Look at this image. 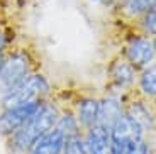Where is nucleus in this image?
I'll list each match as a JSON object with an SVG mask.
<instances>
[{
	"label": "nucleus",
	"mask_w": 156,
	"mask_h": 154,
	"mask_svg": "<svg viewBox=\"0 0 156 154\" xmlns=\"http://www.w3.org/2000/svg\"><path fill=\"white\" fill-rule=\"evenodd\" d=\"M59 114L61 112H59L58 105L51 102L49 98H46L37 108V112L19 131H16L10 137L5 139L9 151L14 154H27L39 139L56 125Z\"/></svg>",
	"instance_id": "nucleus-1"
},
{
	"label": "nucleus",
	"mask_w": 156,
	"mask_h": 154,
	"mask_svg": "<svg viewBox=\"0 0 156 154\" xmlns=\"http://www.w3.org/2000/svg\"><path fill=\"white\" fill-rule=\"evenodd\" d=\"M51 95V86L48 78L39 71L27 75L20 83H17L7 95L0 100V110L14 108L19 105L36 100H46Z\"/></svg>",
	"instance_id": "nucleus-2"
},
{
	"label": "nucleus",
	"mask_w": 156,
	"mask_h": 154,
	"mask_svg": "<svg viewBox=\"0 0 156 154\" xmlns=\"http://www.w3.org/2000/svg\"><path fill=\"white\" fill-rule=\"evenodd\" d=\"M31 73H34V59L29 51H7L2 69H0V100Z\"/></svg>",
	"instance_id": "nucleus-3"
},
{
	"label": "nucleus",
	"mask_w": 156,
	"mask_h": 154,
	"mask_svg": "<svg viewBox=\"0 0 156 154\" xmlns=\"http://www.w3.org/2000/svg\"><path fill=\"white\" fill-rule=\"evenodd\" d=\"M156 56L154 43L148 36L139 34L127 39L124 46V59L133 66L134 69H146L153 63Z\"/></svg>",
	"instance_id": "nucleus-4"
},
{
	"label": "nucleus",
	"mask_w": 156,
	"mask_h": 154,
	"mask_svg": "<svg viewBox=\"0 0 156 154\" xmlns=\"http://www.w3.org/2000/svg\"><path fill=\"white\" fill-rule=\"evenodd\" d=\"M43 102L44 100H36V102L19 105V107H14V108L0 110V135L7 139L16 131H19L24 124L37 112V108L41 107Z\"/></svg>",
	"instance_id": "nucleus-5"
},
{
	"label": "nucleus",
	"mask_w": 156,
	"mask_h": 154,
	"mask_svg": "<svg viewBox=\"0 0 156 154\" xmlns=\"http://www.w3.org/2000/svg\"><path fill=\"white\" fill-rule=\"evenodd\" d=\"M144 137V131L136 124V120L129 114H122L117 122L110 129V144H112V154H115L117 151H121L122 147H126L127 144L139 141Z\"/></svg>",
	"instance_id": "nucleus-6"
},
{
	"label": "nucleus",
	"mask_w": 156,
	"mask_h": 154,
	"mask_svg": "<svg viewBox=\"0 0 156 154\" xmlns=\"http://www.w3.org/2000/svg\"><path fill=\"white\" fill-rule=\"evenodd\" d=\"M83 144L87 154H112L110 132L100 125H94L92 129L83 132Z\"/></svg>",
	"instance_id": "nucleus-7"
},
{
	"label": "nucleus",
	"mask_w": 156,
	"mask_h": 154,
	"mask_svg": "<svg viewBox=\"0 0 156 154\" xmlns=\"http://www.w3.org/2000/svg\"><path fill=\"white\" fill-rule=\"evenodd\" d=\"M124 114L122 103L117 96H105L100 100L98 107V117H97V125L104 127L105 131L110 132L112 125L117 122V119Z\"/></svg>",
	"instance_id": "nucleus-8"
},
{
	"label": "nucleus",
	"mask_w": 156,
	"mask_h": 154,
	"mask_svg": "<svg viewBox=\"0 0 156 154\" xmlns=\"http://www.w3.org/2000/svg\"><path fill=\"white\" fill-rule=\"evenodd\" d=\"M98 107H100V100L97 98H90L85 96L76 103V120L78 125L82 129V132L92 129L97 125V117H98Z\"/></svg>",
	"instance_id": "nucleus-9"
},
{
	"label": "nucleus",
	"mask_w": 156,
	"mask_h": 154,
	"mask_svg": "<svg viewBox=\"0 0 156 154\" xmlns=\"http://www.w3.org/2000/svg\"><path fill=\"white\" fill-rule=\"evenodd\" d=\"M65 134L53 127L48 134H44L37 142L32 146V149L27 154H63L65 146Z\"/></svg>",
	"instance_id": "nucleus-10"
},
{
	"label": "nucleus",
	"mask_w": 156,
	"mask_h": 154,
	"mask_svg": "<svg viewBox=\"0 0 156 154\" xmlns=\"http://www.w3.org/2000/svg\"><path fill=\"white\" fill-rule=\"evenodd\" d=\"M109 75L114 83L117 86H121V88L131 86L134 83V80H136V69L129 65L124 58H117L110 63Z\"/></svg>",
	"instance_id": "nucleus-11"
},
{
	"label": "nucleus",
	"mask_w": 156,
	"mask_h": 154,
	"mask_svg": "<svg viewBox=\"0 0 156 154\" xmlns=\"http://www.w3.org/2000/svg\"><path fill=\"white\" fill-rule=\"evenodd\" d=\"M126 114H129V115L133 117L134 120H136V124L139 125L143 131H149V129H153V125H154V122H153V117L151 114H149V110L144 107L143 103H139V102H136V103H133L131 107L126 108Z\"/></svg>",
	"instance_id": "nucleus-12"
},
{
	"label": "nucleus",
	"mask_w": 156,
	"mask_h": 154,
	"mask_svg": "<svg viewBox=\"0 0 156 154\" xmlns=\"http://www.w3.org/2000/svg\"><path fill=\"white\" fill-rule=\"evenodd\" d=\"M55 127L58 129V131H61L63 134H65V137L83 134L80 125H78L76 117H75V114H71V112H63V114H59V119H58Z\"/></svg>",
	"instance_id": "nucleus-13"
},
{
	"label": "nucleus",
	"mask_w": 156,
	"mask_h": 154,
	"mask_svg": "<svg viewBox=\"0 0 156 154\" xmlns=\"http://www.w3.org/2000/svg\"><path fill=\"white\" fill-rule=\"evenodd\" d=\"M156 5V0H124L122 4V12L129 17H137L144 16L149 9Z\"/></svg>",
	"instance_id": "nucleus-14"
},
{
	"label": "nucleus",
	"mask_w": 156,
	"mask_h": 154,
	"mask_svg": "<svg viewBox=\"0 0 156 154\" xmlns=\"http://www.w3.org/2000/svg\"><path fill=\"white\" fill-rule=\"evenodd\" d=\"M139 86L144 95L156 96V65H151L146 69H143L139 76Z\"/></svg>",
	"instance_id": "nucleus-15"
},
{
	"label": "nucleus",
	"mask_w": 156,
	"mask_h": 154,
	"mask_svg": "<svg viewBox=\"0 0 156 154\" xmlns=\"http://www.w3.org/2000/svg\"><path fill=\"white\" fill-rule=\"evenodd\" d=\"M139 29L148 37H151V36L156 37V5L149 9L144 16L139 17Z\"/></svg>",
	"instance_id": "nucleus-16"
},
{
	"label": "nucleus",
	"mask_w": 156,
	"mask_h": 154,
	"mask_svg": "<svg viewBox=\"0 0 156 154\" xmlns=\"http://www.w3.org/2000/svg\"><path fill=\"white\" fill-rule=\"evenodd\" d=\"M63 154H87L85 144H83V134L71 135V137L65 139Z\"/></svg>",
	"instance_id": "nucleus-17"
},
{
	"label": "nucleus",
	"mask_w": 156,
	"mask_h": 154,
	"mask_svg": "<svg viewBox=\"0 0 156 154\" xmlns=\"http://www.w3.org/2000/svg\"><path fill=\"white\" fill-rule=\"evenodd\" d=\"M115 154H149V142L146 141V137H143L139 141L127 144L121 151H117Z\"/></svg>",
	"instance_id": "nucleus-18"
},
{
	"label": "nucleus",
	"mask_w": 156,
	"mask_h": 154,
	"mask_svg": "<svg viewBox=\"0 0 156 154\" xmlns=\"http://www.w3.org/2000/svg\"><path fill=\"white\" fill-rule=\"evenodd\" d=\"M7 44H9L7 34H5V31H0V53L7 51Z\"/></svg>",
	"instance_id": "nucleus-19"
},
{
	"label": "nucleus",
	"mask_w": 156,
	"mask_h": 154,
	"mask_svg": "<svg viewBox=\"0 0 156 154\" xmlns=\"http://www.w3.org/2000/svg\"><path fill=\"white\" fill-rule=\"evenodd\" d=\"M5 54H7V51H5V53H0V69H2V65H4V59H5Z\"/></svg>",
	"instance_id": "nucleus-20"
},
{
	"label": "nucleus",
	"mask_w": 156,
	"mask_h": 154,
	"mask_svg": "<svg viewBox=\"0 0 156 154\" xmlns=\"http://www.w3.org/2000/svg\"><path fill=\"white\" fill-rule=\"evenodd\" d=\"M2 12V10H0ZM0 31H4V29H2V14H0Z\"/></svg>",
	"instance_id": "nucleus-21"
},
{
	"label": "nucleus",
	"mask_w": 156,
	"mask_h": 154,
	"mask_svg": "<svg viewBox=\"0 0 156 154\" xmlns=\"http://www.w3.org/2000/svg\"><path fill=\"white\" fill-rule=\"evenodd\" d=\"M9 2H24V0H9Z\"/></svg>",
	"instance_id": "nucleus-22"
},
{
	"label": "nucleus",
	"mask_w": 156,
	"mask_h": 154,
	"mask_svg": "<svg viewBox=\"0 0 156 154\" xmlns=\"http://www.w3.org/2000/svg\"><path fill=\"white\" fill-rule=\"evenodd\" d=\"M153 43H154V49H156V37H154V39H153Z\"/></svg>",
	"instance_id": "nucleus-23"
},
{
	"label": "nucleus",
	"mask_w": 156,
	"mask_h": 154,
	"mask_svg": "<svg viewBox=\"0 0 156 154\" xmlns=\"http://www.w3.org/2000/svg\"><path fill=\"white\" fill-rule=\"evenodd\" d=\"M154 154H156V152H154Z\"/></svg>",
	"instance_id": "nucleus-24"
}]
</instances>
